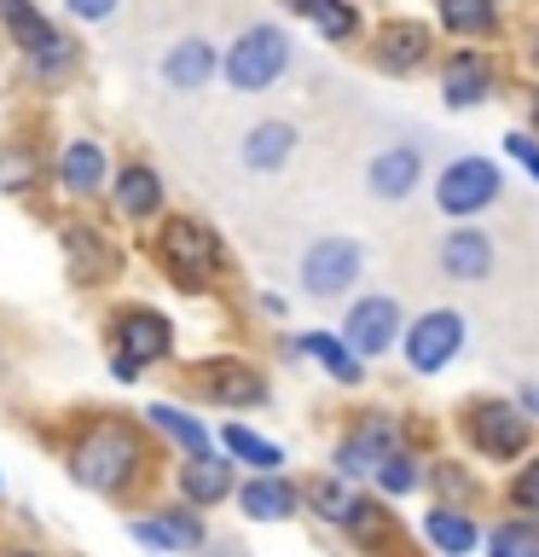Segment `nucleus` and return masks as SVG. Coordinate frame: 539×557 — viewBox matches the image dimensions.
I'll use <instances>...</instances> for the list:
<instances>
[{"mask_svg":"<svg viewBox=\"0 0 539 557\" xmlns=\"http://www.w3.org/2000/svg\"><path fill=\"white\" fill-rule=\"evenodd\" d=\"M534 430L539 424L516 407V395H476V400H464V412H459V435L481 453V459H493V465L528 459V453H534Z\"/></svg>","mask_w":539,"mask_h":557,"instance_id":"f257e3e1","label":"nucleus"},{"mask_svg":"<svg viewBox=\"0 0 539 557\" xmlns=\"http://www.w3.org/2000/svg\"><path fill=\"white\" fill-rule=\"evenodd\" d=\"M156 261L168 268V278L180 290H209L226 268V244L209 221L198 215H168L156 226Z\"/></svg>","mask_w":539,"mask_h":557,"instance_id":"f03ea898","label":"nucleus"},{"mask_svg":"<svg viewBox=\"0 0 539 557\" xmlns=\"http://www.w3.org/2000/svg\"><path fill=\"white\" fill-rule=\"evenodd\" d=\"M290 35H285V24H243L238 35H233V47L221 52V76H226V87L233 94H267V87H278L290 76Z\"/></svg>","mask_w":539,"mask_h":557,"instance_id":"7ed1b4c3","label":"nucleus"},{"mask_svg":"<svg viewBox=\"0 0 539 557\" xmlns=\"http://www.w3.org/2000/svg\"><path fill=\"white\" fill-rule=\"evenodd\" d=\"M139 465H146V453H139V435L128 424H93L76 442V453H70V476H76L82 487H93V494H122Z\"/></svg>","mask_w":539,"mask_h":557,"instance_id":"20e7f679","label":"nucleus"},{"mask_svg":"<svg viewBox=\"0 0 539 557\" xmlns=\"http://www.w3.org/2000/svg\"><path fill=\"white\" fill-rule=\"evenodd\" d=\"M499 198H504V174H499L493 157L464 151V157H452V163L435 174V209H441L447 221H476Z\"/></svg>","mask_w":539,"mask_h":557,"instance_id":"39448f33","label":"nucleus"},{"mask_svg":"<svg viewBox=\"0 0 539 557\" xmlns=\"http://www.w3.org/2000/svg\"><path fill=\"white\" fill-rule=\"evenodd\" d=\"M365 59H372V70H383V76L412 82V76H424L429 64H441V35H435L424 17H383L372 29Z\"/></svg>","mask_w":539,"mask_h":557,"instance_id":"423d86ee","label":"nucleus"},{"mask_svg":"<svg viewBox=\"0 0 539 557\" xmlns=\"http://www.w3.org/2000/svg\"><path fill=\"white\" fill-rule=\"evenodd\" d=\"M296 278H302V296H313V302H342L365 278V250L342 233L313 238L302 250V261H296Z\"/></svg>","mask_w":539,"mask_h":557,"instance_id":"0eeeda50","label":"nucleus"},{"mask_svg":"<svg viewBox=\"0 0 539 557\" xmlns=\"http://www.w3.org/2000/svg\"><path fill=\"white\" fill-rule=\"evenodd\" d=\"M174 355V320L156 308H122L116 313V348H111V377L134 383L146 366Z\"/></svg>","mask_w":539,"mask_h":557,"instance_id":"6e6552de","label":"nucleus"},{"mask_svg":"<svg viewBox=\"0 0 539 557\" xmlns=\"http://www.w3.org/2000/svg\"><path fill=\"white\" fill-rule=\"evenodd\" d=\"M469 337V320L459 308H424L417 320H406V337H400V355H406V372L435 377L459 360V348Z\"/></svg>","mask_w":539,"mask_h":557,"instance_id":"1a4fd4ad","label":"nucleus"},{"mask_svg":"<svg viewBox=\"0 0 539 557\" xmlns=\"http://www.w3.org/2000/svg\"><path fill=\"white\" fill-rule=\"evenodd\" d=\"M400 337H406V313H400V302L389 290H365V296H354L348 302V313H342V343L354 348V355L372 366V360H389L394 348H400Z\"/></svg>","mask_w":539,"mask_h":557,"instance_id":"9d476101","label":"nucleus"},{"mask_svg":"<svg viewBox=\"0 0 539 557\" xmlns=\"http://www.w3.org/2000/svg\"><path fill=\"white\" fill-rule=\"evenodd\" d=\"M0 17H7L12 41L29 52V70L41 82H59L70 64H76V41H70L64 29L47 24V12L35 7V0H0Z\"/></svg>","mask_w":539,"mask_h":557,"instance_id":"9b49d317","label":"nucleus"},{"mask_svg":"<svg viewBox=\"0 0 539 557\" xmlns=\"http://www.w3.org/2000/svg\"><path fill=\"white\" fill-rule=\"evenodd\" d=\"M493 94H499V64L487 47L464 41V47L441 52V104L447 111H476Z\"/></svg>","mask_w":539,"mask_h":557,"instance_id":"f8f14e48","label":"nucleus"},{"mask_svg":"<svg viewBox=\"0 0 539 557\" xmlns=\"http://www.w3.org/2000/svg\"><path fill=\"white\" fill-rule=\"evenodd\" d=\"M400 447V424L389 412H360L354 418V430L337 442V453H330V465H337V476H372V470L389 459V453Z\"/></svg>","mask_w":539,"mask_h":557,"instance_id":"ddd939ff","label":"nucleus"},{"mask_svg":"<svg viewBox=\"0 0 539 557\" xmlns=\"http://www.w3.org/2000/svg\"><path fill=\"white\" fill-rule=\"evenodd\" d=\"M435 261H441V278H452V285H487L493 268H499V244H493V233H487L481 221H459L441 238Z\"/></svg>","mask_w":539,"mask_h":557,"instance_id":"4468645a","label":"nucleus"},{"mask_svg":"<svg viewBox=\"0 0 539 557\" xmlns=\"http://www.w3.org/2000/svg\"><path fill=\"white\" fill-rule=\"evenodd\" d=\"M198 389L215 400V407H267V377L255 372L250 360H203L198 372Z\"/></svg>","mask_w":539,"mask_h":557,"instance_id":"2eb2a0df","label":"nucleus"},{"mask_svg":"<svg viewBox=\"0 0 539 557\" xmlns=\"http://www.w3.org/2000/svg\"><path fill=\"white\" fill-rule=\"evenodd\" d=\"M417 186H424V151H417L412 139L383 146L372 163H365V191H372L377 203H400V198H412Z\"/></svg>","mask_w":539,"mask_h":557,"instance_id":"dca6fc26","label":"nucleus"},{"mask_svg":"<svg viewBox=\"0 0 539 557\" xmlns=\"http://www.w3.org/2000/svg\"><path fill=\"white\" fill-rule=\"evenodd\" d=\"M156 76H163L174 94H203V87L221 76V47L209 41V35H180V41L163 52Z\"/></svg>","mask_w":539,"mask_h":557,"instance_id":"f3484780","label":"nucleus"},{"mask_svg":"<svg viewBox=\"0 0 539 557\" xmlns=\"http://www.w3.org/2000/svg\"><path fill=\"white\" fill-rule=\"evenodd\" d=\"M417 534H424L441 557H476V546H487V529L476 522V511H464V505H441V499L417 517Z\"/></svg>","mask_w":539,"mask_h":557,"instance_id":"a211bd4d","label":"nucleus"},{"mask_svg":"<svg viewBox=\"0 0 539 557\" xmlns=\"http://www.w3.org/2000/svg\"><path fill=\"white\" fill-rule=\"evenodd\" d=\"M128 534L139 540V546L163 552V557H174V552H198L203 540H209L203 517L191 511V505H168V511H156V517H139V522H128Z\"/></svg>","mask_w":539,"mask_h":557,"instance_id":"6ab92c4d","label":"nucleus"},{"mask_svg":"<svg viewBox=\"0 0 539 557\" xmlns=\"http://www.w3.org/2000/svg\"><path fill=\"white\" fill-rule=\"evenodd\" d=\"M296 146H302V128L285 116H261L250 134L238 139V163L250 169V174H278L296 157Z\"/></svg>","mask_w":539,"mask_h":557,"instance_id":"aec40b11","label":"nucleus"},{"mask_svg":"<svg viewBox=\"0 0 539 557\" xmlns=\"http://www.w3.org/2000/svg\"><path fill=\"white\" fill-rule=\"evenodd\" d=\"M233 499L250 522H290L296 511H302V487H296L290 476H278V470H255L250 482H238Z\"/></svg>","mask_w":539,"mask_h":557,"instance_id":"412c9836","label":"nucleus"},{"mask_svg":"<svg viewBox=\"0 0 539 557\" xmlns=\"http://www.w3.org/2000/svg\"><path fill=\"white\" fill-rule=\"evenodd\" d=\"M111 203H116L122 221H156L168 203V186L151 163H122L116 181H111Z\"/></svg>","mask_w":539,"mask_h":557,"instance_id":"4be33fe9","label":"nucleus"},{"mask_svg":"<svg viewBox=\"0 0 539 557\" xmlns=\"http://www.w3.org/2000/svg\"><path fill=\"white\" fill-rule=\"evenodd\" d=\"M233 453H191V459L180 465V499L198 505V511H209V505L233 499L238 482H233Z\"/></svg>","mask_w":539,"mask_h":557,"instance_id":"5701e85b","label":"nucleus"},{"mask_svg":"<svg viewBox=\"0 0 539 557\" xmlns=\"http://www.w3.org/2000/svg\"><path fill=\"white\" fill-rule=\"evenodd\" d=\"M290 355L319 360V366H325V377H330V383H342V389H360V383H365V360L342 343V331H302V337L290 343Z\"/></svg>","mask_w":539,"mask_h":557,"instance_id":"b1692460","label":"nucleus"},{"mask_svg":"<svg viewBox=\"0 0 539 557\" xmlns=\"http://www.w3.org/2000/svg\"><path fill=\"white\" fill-rule=\"evenodd\" d=\"M435 24L452 41H493L499 35V0H435Z\"/></svg>","mask_w":539,"mask_h":557,"instance_id":"393cba45","label":"nucleus"},{"mask_svg":"<svg viewBox=\"0 0 539 557\" xmlns=\"http://www.w3.org/2000/svg\"><path fill=\"white\" fill-rule=\"evenodd\" d=\"M104 146L99 139H70V146L59 151V186L70 191V198H93V191H104Z\"/></svg>","mask_w":539,"mask_h":557,"instance_id":"a878e982","label":"nucleus"},{"mask_svg":"<svg viewBox=\"0 0 539 557\" xmlns=\"http://www.w3.org/2000/svg\"><path fill=\"white\" fill-rule=\"evenodd\" d=\"M64 256H70V273H76V285H104V278L116 273L111 244H104L93 226H64Z\"/></svg>","mask_w":539,"mask_h":557,"instance_id":"bb28decb","label":"nucleus"},{"mask_svg":"<svg viewBox=\"0 0 539 557\" xmlns=\"http://www.w3.org/2000/svg\"><path fill=\"white\" fill-rule=\"evenodd\" d=\"M342 529H348V540L354 546H365V552H383V546H394V511L383 499H365V494H354V505H348V517H342Z\"/></svg>","mask_w":539,"mask_h":557,"instance_id":"cd10ccee","label":"nucleus"},{"mask_svg":"<svg viewBox=\"0 0 539 557\" xmlns=\"http://www.w3.org/2000/svg\"><path fill=\"white\" fill-rule=\"evenodd\" d=\"M146 418H151V424L168 435V442H180V447H186V459H191V453H215V447H209V430H203V418H191L186 407H168V400H151V407H146Z\"/></svg>","mask_w":539,"mask_h":557,"instance_id":"c85d7f7f","label":"nucleus"},{"mask_svg":"<svg viewBox=\"0 0 539 557\" xmlns=\"http://www.w3.org/2000/svg\"><path fill=\"white\" fill-rule=\"evenodd\" d=\"M221 447L233 453L238 465H250V470H278L285 465V447L267 442V435H255L250 424H221Z\"/></svg>","mask_w":539,"mask_h":557,"instance_id":"c756f323","label":"nucleus"},{"mask_svg":"<svg viewBox=\"0 0 539 557\" xmlns=\"http://www.w3.org/2000/svg\"><path fill=\"white\" fill-rule=\"evenodd\" d=\"M372 482H377L383 499H406V494H417V487H424V459H417L412 447H394L389 459L372 470Z\"/></svg>","mask_w":539,"mask_h":557,"instance_id":"7c9ffc66","label":"nucleus"},{"mask_svg":"<svg viewBox=\"0 0 539 557\" xmlns=\"http://www.w3.org/2000/svg\"><path fill=\"white\" fill-rule=\"evenodd\" d=\"M302 505L319 522H342L348 505H354V494H348V476H337V470H325V476H308L302 482Z\"/></svg>","mask_w":539,"mask_h":557,"instance_id":"2f4dec72","label":"nucleus"},{"mask_svg":"<svg viewBox=\"0 0 539 557\" xmlns=\"http://www.w3.org/2000/svg\"><path fill=\"white\" fill-rule=\"evenodd\" d=\"M487 557H539V522L504 517L499 529H487Z\"/></svg>","mask_w":539,"mask_h":557,"instance_id":"473e14b6","label":"nucleus"},{"mask_svg":"<svg viewBox=\"0 0 539 557\" xmlns=\"http://www.w3.org/2000/svg\"><path fill=\"white\" fill-rule=\"evenodd\" d=\"M424 476H429V487H435V499H441V505H469V499L481 494L476 476H469V470H464L459 459H435V465L424 470Z\"/></svg>","mask_w":539,"mask_h":557,"instance_id":"72a5a7b5","label":"nucleus"},{"mask_svg":"<svg viewBox=\"0 0 539 557\" xmlns=\"http://www.w3.org/2000/svg\"><path fill=\"white\" fill-rule=\"evenodd\" d=\"M313 35H319L325 47H348V41L360 35V7H354V0H337V7H330L319 24H313Z\"/></svg>","mask_w":539,"mask_h":557,"instance_id":"f704fd0d","label":"nucleus"},{"mask_svg":"<svg viewBox=\"0 0 539 557\" xmlns=\"http://www.w3.org/2000/svg\"><path fill=\"white\" fill-rule=\"evenodd\" d=\"M504 499H511V511H516V517H534V522H539V453L511 476Z\"/></svg>","mask_w":539,"mask_h":557,"instance_id":"c9c22d12","label":"nucleus"},{"mask_svg":"<svg viewBox=\"0 0 539 557\" xmlns=\"http://www.w3.org/2000/svg\"><path fill=\"white\" fill-rule=\"evenodd\" d=\"M29 186H35V151L7 146L0 151V191H29Z\"/></svg>","mask_w":539,"mask_h":557,"instance_id":"e433bc0d","label":"nucleus"},{"mask_svg":"<svg viewBox=\"0 0 539 557\" xmlns=\"http://www.w3.org/2000/svg\"><path fill=\"white\" fill-rule=\"evenodd\" d=\"M504 157H511V163H516L522 174H528L534 186H539V134H534V128H528V134H522V128L504 134Z\"/></svg>","mask_w":539,"mask_h":557,"instance_id":"4c0bfd02","label":"nucleus"},{"mask_svg":"<svg viewBox=\"0 0 539 557\" xmlns=\"http://www.w3.org/2000/svg\"><path fill=\"white\" fill-rule=\"evenodd\" d=\"M70 17H82V24H104V17H116L122 0H64Z\"/></svg>","mask_w":539,"mask_h":557,"instance_id":"58836bf2","label":"nucleus"},{"mask_svg":"<svg viewBox=\"0 0 539 557\" xmlns=\"http://www.w3.org/2000/svg\"><path fill=\"white\" fill-rule=\"evenodd\" d=\"M278 7H285L290 17H302V24H319V17L337 7V0H278Z\"/></svg>","mask_w":539,"mask_h":557,"instance_id":"ea45409f","label":"nucleus"},{"mask_svg":"<svg viewBox=\"0 0 539 557\" xmlns=\"http://www.w3.org/2000/svg\"><path fill=\"white\" fill-rule=\"evenodd\" d=\"M516 407L539 424V383H534V377H528V383H516Z\"/></svg>","mask_w":539,"mask_h":557,"instance_id":"a19ab883","label":"nucleus"},{"mask_svg":"<svg viewBox=\"0 0 539 557\" xmlns=\"http://www.w3.org/2000/svg\"><path fill=\"white\" fill-rule=\"evenodd\" d=\"M261 308H267V313H273V320H285V313H290V302H285V296H273V290H267V296H261Z\"/></svg>","mask_w":539,"mask_h":557,"instance_id":"79ce46f5","label":"nucleus"},{"mask_svg":"<svg viewBox=\"0 0 539 557\" xmlns=\"http://www.w3.org/2000/svg\"><path fill=\"white\" fill-rule=\"evenodd\" d=\"M528 128L539 134V87H528Z\"/></svg>","mask_w":539,"mask_h":557,"instance_id":"37998d69","label":"nucleus"},{"mask_svg":"<svg viewBox=\"0 0 539 557\" xmlns=\"http://www.w3.org/2000/svg\"><path fill=\"white\" fill-rule=\"evenodd\" d=\"M528 70L539 76V24H534V35H528Z\"/></svg>","mask_w":539,"mask_h":557,"instance_id":"c03bdc74","label":"nucleus"},{"mask_svg":"<svg viewBox=\"0 0 539 557\" xmlns=\"http://www.w3.org/2000/svg\"><path fill=\"white\" fill-rule=\"evenodd\" d=\"M12 557H41V552H12Z\"/></svg>","mask_w":539,"mask_h":557,"instance_id":"a18cd8bd","label":"nucleus"}]
</instances>
